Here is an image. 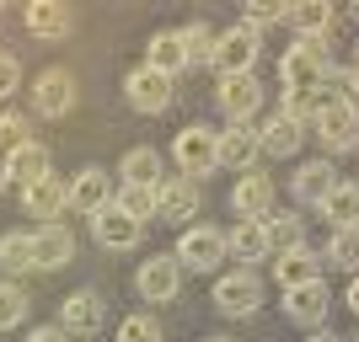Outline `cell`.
Returning a JSON list of instances; mask_svg holds the SVG:
<instances>
[{
  "instance_id": "obj_25",
  "label": "cell",
  "mask_w": 359,
  "mask_h": 342,
  "mask_svg": "<svg viewBox=\"0 0 359 342\" xmlns=\"http://www.w3.org/2000/svg\"><path fill=\"white\" fill-rule=\"evenodd\" d=\"M285 22L300 32V38H327V27H332V6H327V0H295Z\"/></svg>"
},
{
  "instance_id": "obj_8",
  "label": "cell",
  "mask_w": 359,
  "mask_h": 342,
  "mask_svg": "<svg viewBox=\"0 0 359 342\" xmlns=\"http://www.w3.org/2000/svg\"><path fill=\"white\" fill-rule=\"evenodd\" d=\"M32 107H38L43 118H65L75 107V75L70 70H43L32 80Z\"/></svg>"
},
{
  "instance_id": "obj_7",
  "label": "cell",
  "mask_w": 359,
  "mask_h": 342,
  "mask_svg": "<svg viewBox=\"0 0 359 342\" xmlns=\"http://www.w3.org/2000/svg\"><path fill=\"white\" fill-rule=\"evenodd\" d=\"M107 321V299L97 289H75L70 299H60V327L75 332V337H86V332H102Z\"/></svg>"
},
{
  "instance_id": "obj_5",
  "label": "cell",
  "mask_w": 359,
  "mask_h": 342,
  "mask_svg": "<svg viewBox=\"0 0 359 342\" xmlns=\"http://www.w3.org/2000/svg\"><path fill=\"white\" fill-rule=\"evenodd\" d=\"M123 97H129V107H140V113H166V102H172V75L140 64V70L123 75Z\"/></svg>"
},
{
  "instance_id": "obj_29",
  "label": "cell",
  "mask_w": 359,
  "mask_h": 342,
  "mask_svg": "<svg viewBox=\"0 0 359 342\" xmlns=\"http://www.w3.org/2000/svg\"><path fill=\"white\" fill-rule=\"evenodd\" d=\"M322 214H327L338 230H354L359 225V182H338L327 193V204H322Z\"/></svg>"
},
{
  "instance_id": "obj_3",
  "label": "cell",
  "mask_w": 359,
  "mask_h": 342,
  "mask_svg": "<svg viewBox=\"0 0 359 342\" xmlns=\"http://www.w3.org/2000/svg\"><path fill=\"white\" fill-rule=\"evenodd\" d=\"M257 305H263V278H257L252 268H236V273H225V278L215 283V311H225V315H252Z\"/></svg>"
},
{
  "instance_id": "obj_31",
  "label": "cell",
  "mask_w": 359,
  "mask_h": 342,
  "mask_svg": "<svg viewBox=\"0 0 359 342\" xmlns=\"http://www.w3.org/2000/svg\"><path fill=\"white\" fill-rule=\"evenodd\" d=\"M0 268H6V273H32V268H38V262H32V236L6 230V236H0Z\"/></svg>"
},
{
  "instance_id": "obj_1",
  "label": "cell",
  "mask_w": 359,
  "mask_h": 342,
  "mask_svg": "<svg viewBox=\"0 0 359 342\" xmlns=\"http://www.w3.org/2000/svg\"><path fill=\"white\" fill-rule=\"evenodd\" d=\"M327 75H332L327 38H300L285 59H279V80H285V91H316V86H327Z\"/></svg>"
},
{
  "instance_id": "obj_14",
  "label": "cell",
  "mask_w": 359,
  "mask_h": 342,
  "mask_svg": "<svg viewBox=\"0 0 359 342\" xmlns=\"http://www.w3.org/2000/svg\"><path fill=\"white\" fill-rule=\"evenodd\" d=\"M257 155H263V150H257V129H247V123H231V129L215 134V161L231 166V171H247Z\"/></svg>"
},
{
  "instance_id": "obj_2",
  "label": "cell",
  "mask_w": 359,
  "mask_h": 342,
  "mask_svg": "<svg viewBox=\"0 0 359 342\" xmlns=\"http://www.w3.org/2000/svg\"><path fill=\"white\" fill-rule=\"evenodd\" d=\"M225 230H215V225H188L177 236V262L188 273H210V268H220L225 262Z\"/></svg>"
},
{
  "instance_id": "obj_23",
  "label": "cell",
  "mask_w": 359,
  "mask_h": 342,
  "mask_svg": "<svg viewBox=\"0 0 359 342\" xmlns=\"http://www.w3.org/2000/svg\"><path fill=\"white\" fill-rule=\"evenodd\" d=\"M6 166H11V182H22V193L38 187L43 177H54V171H48V145H38V139H27V145L16 150Z\"/></svg>"
},
{
  "instance_id": "obj_6",
  "label": "cell",
  "mask_w": 359,
  "mask_h": 342,
  "mask_svg": "<svg viewBox=\"0 0 359 342\" xmlns=\"http://www.w3.org/2000/svg\"><path fill=\"white\" fill-rule=\"evenodd\" d=\"M252 59H257V27H231L220 32V43H215V70L220 75H252Z\"/></svg>"
},
{
  "instance_id": "obj_39",
  "label": "cell",
  "mask_w": 359,
  "mask_h": 342,
  "mask_svg": "<svg viewBox=\"0 0 359 342\" xmlns=\"http://www.w3.org/2000/svg\"><path fill=\"white\" fill-rule=\"evenodd\" d=\"M327 86L338 91V102H344V107H354V113H359V70H332Z\"/></svg>"
},
{
  "instance_id": "obj_33",
  "label": "cell",
  "mask_w": 359,
  "mask_h": 342,
  "mask_svg": "<svg viewBox=\"0 0 359 342\" xmlns=\"http://www.w3.org/2000/svg\"><path fill=\"white\" fill-rule=\"evenodd\" d=\"M215 43H220V32H210L204 22L182 27V54H188V64H215Z\"/></svg>"
},
{
  "instance_id": "obj_11",
  "label": "cell",
  "mask_w": 359,
  "mask_h": 342,
  "mask_svg": "<svg viewBox=\"0 0 359 342\" xmlns=\"http://www.w3.org/2000/svg\"><path fill=\"white\" fill-rule=\"evenodd\" d=\"M70 257H75V236H70V225L54 220V225H38V230H32V262H38L43 273H60Z\"/></svg>"
},
{
  "instance_id": "obj_4",
  "label": "cell",
  "mask_w": 359,
  "mask_h": 342,
  "mask_svg": "<svg viewBox=\"0 0 359 342\" xmlns=\"http://www.w3.org/2000/svg\"><path fill=\"white\" fill-rule=\"evenodd\" d=\"M140 236H145V225L129 220L118 204H107L102 214H91V241H97V246H107V252H135Z\"/></svg>"
},
{
  "instance_id": "obj_13",
  "label": "cell",
  "mask_w": 359,
  "mask_h": 342,
  "mask_svg": "<svg viewBox=\"0 0 359 342\" xmlns=\"http://www.w3.org/2000/svg\"><path fill=\"white\" fill-rule=\"evenodd\" d=\"M220 107L231 113V123H247L263 107V86H257V75H220Z\"/></svg>"
},
{
  "instance_id": "obj_43",
  "label": "cell",
  "mask_w": 359,
  "mask_h": 342,
  "mask_svg": "<svg viewBox=\"0 0 359 342\" xmlns=\"http://www.w3.org/2000/svg\"><path fill=\"white\" fill-rule=\"evenodd\" d=\"M344 299H348V311H354V321H359V278H348V294Z\"/></svg>"
},
{
  "instance_id": "obj_26",
  "label": "cell",
  "mask_w": 359,
  "mask_h": 342,
  "mask_svg": "<svg viewBox=\"0 0 359 342\" xmlns=\"http://www.w3.org/2000/svg\"><path fill=\"white\" fill-rule=\"evenodd\" d=\"M273 278L285 283V294H290V289H300V283H316V278H322V268H316V257L300 246V252L273 257Z\"/></svg>"
},
{
  "instance_id": "obj_47",
  "label": "cell",
  "mask_w": 359,
  "mask_h": 342,
  "mask_svg": "<svg viewBox=\"0 0 359 342\" xmlns=\"http://www.w3.org/2000/svg\"><path fill=\"white\" fill-rule=\"evenodd\" d=\"M204 342H231V337H204Z\"/></svg>"
},
{
  "instance_id": "obj_36",
  "label": "cell",
  "mask_w": 359,
  "mask_h": 342,
  "mask_svg": "<svg viewBox=\"0 0 359 342\" xmlns=\"http://www.w3.org/2000/svg\"><path fill=\"white\" fill-rule=\"evenodd\" d=\"M27 311H32L27 289H22V283H0V332H11L16 321H27Z\"/></svg>"
},
{
  "instance_id": "obj_32",
  "label": "cell",
  "mask_w": 359,
  "mask_h": 342,
  "mask_svg": "<svg viewBox=\"0 0 359 342\" xmlns=\"http://www.w3.org/2000/svg\"><path fill=\"white\" fill-rule=\"evenodd\" d=\"M327 262H332V268H344L348 278H359V225H354V230H332Z\"/></svg>"
},
{
  "instance_id": "obj_42",
  "label": "cell",
  "mask_w": 359,
  "mask_h": 342,
  "mask_svg": "<svg viewBox=\"0 0 359 342\" xmlns=\"http://www.w3.org/2000/svg\"><path fill=\"white\" fill-rule=\"evenodd\" d=\"M27 342H65V327H38Z\"/></svg>"
},
{
  "instance_id": "obj_41",
  "label": "cell",
  "mask_w": 359,
  "mask_h": 342,
  "mask_svg": "<svg viewBox=\"0 0 359 342\" xmlns=\"http://www.w3.org/2000/svg\"><path fill=\"white\" fill-rule=\"evenodd\" d=\"M16 86H22V64H16V54H0V97H11Z\"/></svg>"
},
{
  "instance_id": "obj_10",
  "label": "cell",
  "mask_w": 359,
  "mask_h": 342,
  "mask_svg": "<svg viewBox=\"0 0 359 342\" xmlns=\"http://www.w3.org/2000/svg\"><path fill=\"white\" fill-rule=\"evenodd\" d=\"M135 289H140V299H150V305L177 299V289H182V262H177V257H150L145 268H140Z\"/></svg>"
},
{
  "instance_id": "obj_9",
  "label": "cell",
  "mask_w": 359,
  "mask_h": 342,
  "mask_svg": "<svg viewBox=\"0 0 359 342\" xmlns=\"http://www.w3.org/2000/svg\"><path fill=\"white\" fill-rule=\"evenodd\" d=\"M172 155H177L182 177H204V171H215V129H182L177 139H172Z\"/></svg>"
},
{
  "instance_id": "obj_16",
  "label": "cell",
  "mask_w": 359,
  "mask_h": 342,
  "mask_svg": "<svg viewBox=\"0 0 359 342\" xmlns=\"http://www.w3.org/2000/svg\"><path fill=\"white\" fill-rule=\"evenodd\" d=\"M156 214H161V220H188V214H198V182L194 177H166L161 187H156Z\"/></svg>"
},
{
  "instance_id": "obj_38",
  "label": "cell",
  "mask_w": 359,
  "mask_h": 342,
  "mask_svg": "<svg viewBox=\"0 0 359 342\" xmlns=\"http://www.w3.org/2000/svg\"><path fill=\"white\" fill-rule=\"evenodd\" d=\"M22 145H27V118L6 113V118H0V161H11Z\"/></svg>"
},
{
  "instance_id": "obj_27",
  "label": "cell",
  "mask_w": 359,
  "mask_h": 342,
  "mask_svg": "<svg viewBox=\"0 0 359 342\" xmlns=\"http://www.w3.org/2000/svg\"><path fill=\"white\" fill-rule=\"evenodd\" d=\"M145 64L150 70H161V75H177L188 70V54H182V32H156L145 48Z\"/></svg>"
},
{
  "instance_id": "obj_40",
  "label": "cell",
  "mask_w": 359,
  "mask_h": 342,
  "mask_svg": "<svg viewBox=\"0 0 359 342\" xmlns=\"http://www.w3.org/2000/svg\"><path fill=\"white\" fill-rule=\"evenodd\" d=\"M290 6H279V0H252L247 6V27H263V22H285Z\"/></svg>"
},
{
  "instance_id": "obj_37",
  "label": "cell",
  "mask_w": 359,
  "mask_h": 342,
  "mask_svg": "<svg viewBox=\"0 0 359 342\" xmlns=\"http://www.w3.org/2000/svg\"><path fill=\"white\" fill-rule=\"evenodd\" d=\"M118 342H166L156 315H123L118 321Z\"/></svg>"
},
{
  "instance_id": "obj_22",
  "label": "cell",
  "mask_w": 359,
  "mask_h": 342,
  "mask_svg": "<svg viewBox=\"0 0 359 342\" xmlns=\"http://www.w3.org/2000/svg\"><path fill=\"white\" fill-rule=\"evenodd\" d=\"M22 204H27V214H38L43 225H54V214H60V208H70V182L43 177L38 187H27V193H22Z\"/></svg>"
},
{
  "instance_id": "obj_21",
  "label": "cell",
  "mask_w": 359,
  "mask_h": 342,
  "mask_svg": "<svg viewBox=\"0 0 359 342\" xmlns=\"http://www.w3.org/2000/svg\"><path fill=\"white\" fill-rule=\"evenodd\" d=\"M27 32L43 38V43H60L65 32H70V6H60V0H32L27 6Z\"/></svg>"
},
{
  "instance_id": "obj_18",
  "label": "cell",
  "mask_w": 359,
  "mask_h": 342,
  "mask_svg": "<svg viewBox=\"0 0 359 342\" xmlns=\"http://www.w3.org/2000/svg\"><path fill=\"white\" fill-rule=\"evenodd\" d=\"M290 187H295L300 204H316V208H322V204H327V193L338 187V166H332V161H306V166L295 171V182H290Z\"/></svg>"
},
{
  "instance_id": "obj_17",
  "label": "cell",
  "mask_w": 359,
  "mask_h": 342,
  "mask_svg": "<svg viewBox=\"0 0 359 342\" xmlns=\"http://www.w3.org/2000/svg\"><path fill=\"white\" fill-rule=\"evenodd\" d=\"M285 311L295 327H322V315H327V283L316 278V283H300V289H290L285 294Z\"/></svg>"
},
{
  "instance_id": "obj_46",
  "label": "cell",
  "mask_w": 359,
  "mask_h": 342,
  "mask_svg": "<svg viewBox=\"0 0 359 342\" xmlns=\"http://www.w3.org/2000/svg\"><path fill=\"white\" fill-rule=\"evenodd\" d=\"M348 16H354V22H359V0H354V6H348Z\"/></svg>"
},
{
  "instance_id": "obj_28",
  "label": "cell",
  "mask_w": 359,
  "mask_h": 342,
  "mask_svg": "<svg viewBox=\"0 0 359 342\" xmlns=\"http://www.w3.org/2000/svg\"><path fill=\"white\" fill-rule=\"evenodd\" d=\"M263 230H269V252H273V257L300 252V246H306V230H300L295 214H279V208H273L269 220H263Z\"/></svg>"
},
{
  "instance_id": "obj_35",
  "label": "cell",
  "mask_w": 359,
  "mask_h": 342,
  "mask_svg": "<svg viewBox=\"0 0 359 342\" xmlns=\"http://www.w3.org/2000/svg\"><path fill=\"white\" fill-rule=\"evenodd\" d=\"M113 204H118L123 214H129V220H140V225H145V214H156V187H145V182H123Z\"/></svg>"
},
{
  "instance_id": "obj_20",
  "label": "cell",
  "mask_w": 359,
  "mask_h": 342,
  "mask_svg": "<svg viewBox=\"0 0 359 342\" xmlns=\"http://www.w3.org/2000/svg\"><path fill=\"white\" fill-rule=\"evenodd\" d=\"M225 252L241 257L247 268L263 262V257H269V230H263V220H236L231 230H225Z\"/></svg>"
},
{
  "instance_id": "obj_15",
  "label": "cell",
  "mask_w": 359,
  "mask_h": 342,
  "mask_svg": "<svg viewBox=\"0 0 359 342\" xmlns=\"http://www.w3.org/2000/svg\"><path fill=\"white\" fill-rule=\"evenodd\" d=\"M113 198H118V193H113V182H107L102 166H86V171L70 182V208H81L86 220H91V214H102Z\"/></svg>"
},
{
  "instance_id": "obj_24",
  "label": "cell",
  "mask_w": 359,
  "mask_h": 342,
  "mask_svg": "<svg viewBox=\"0 0 359 342\" xmlns=\"http://www.w3.org/2000/svg\"><path fill=\"white\" fill-rule=\"evenodd\" d=\"M300 139H306V129H300V123H290L285 113L257 129V150H263V155H273V161H279V155H295Z\"/></svg>"
},
{
  "instance_id": "obj_12",
  "label": "cell",
  "mask_w": 359,
  "mask_h": 342,
  "mask_svg": "<svg viewBox=\"0 0 359 342\" xmlns=\"http://www.w3.org/2000/svg\"><path fill=\"white\" fill-rule=\"evenodd\" d=\"M316 134H322V145H327V150L359 145V113L332 97V102H322V113H316Z\"/></svg>"
},
{
  "instance_id": "obj_34",
  "label": "cell",
  "mask_w": 359,
  "mask_h": 342,
  "mask_svg": "<svg viewBox=\"0 0 359 342\" xmlns=\"http://www.w3.org/2000/svg\"><path fill=\"white\" fill-rule=\"evenodd\" d=\"M322 91H285V118L300 123V129H316V113H322Z\"/></svg>"
},
{
  "instance_id": "obj_19",
  "label": "cell",
  "mask_w": 359,
  "mask_h": 342,
  "mask_svg": "<svg viewBox=\"0 0 359 342\" xmlns=\"http://www.w3.org/2000/svg\"><path fill=\"white\" fill-rule=\"evenodd\" d=\"M231 208H236L241 220H269L273 214V182L269 177H241L236 182V193H231Z\"/></svg>"
},
{
  "instance_id": "obj_48",
  "label": "cell",
  "mask_w": 359,
  "mask_h": 342,
  "mask_svg": "<svg viewBox=\"0 0 359 342\" xmlns=\"http://www.w3.org/2000/svg\"><path fill=\"white\" fill-rule=\"evenodd\" d=\"M354 70H359V54H354Z\"/></svg>"
},
{
  "instance_id": "obj_45",
  "label": "cell",
  "mask_w": 359,
  "mask_h": 342,
  "mask_svg": "<svg viewBox=\"0 0 359 342\" xmlns=\"http://www.w3.org/2000/svg\"><path fill=\"white\" fill-rule=\"evenodd\" d=\"M6 187H11V166L0 161V193H6Z\"/></svg>"
},
{
  "instance_id": "obj_44",
  "label": "cell",
  "mask_w": 359,
  "mask_h": 342,
  "mask_svg": "<svg viewBox=\"0 0 359 342\" xmlns=\"http://www.w3.org/2000/svg\"><path fill=\"white\" fill-rule=\"evenodd\" d=\"M306 342H344V337H338V332H322V327H316V332H311Z\"/></svg>"
},
{
  "instance_id": "obj_30",
  "label": "cell",
  "mask_w": 359,
  "mask_h": 342,
  "mask_svg": "<svg viewBox=\"0 0 359 342\" xmlns=\"http://www.w3.org/2000/svg\"><path fill=\"white\" fill-rule=\"evenodd\" d=\"M123 182H145V187H161V155L150 145H135L123 155Z\"/></svg>"
}]
</instances>
